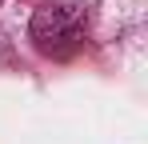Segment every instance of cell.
I'll list each match as a JSON object with an SVG mask.
<instances>
[{
	"instance_id": "1",
	"label": "cell",
	"mask_w": 148,
	"mask_h": 144,
	"mask_svg": "<svg viewBox=\"0 0 148 144\" xmlns=\"http://www.w3.org/2000/svg\"><path fill=\"white\" fill-rule=\"evenodd\" d=\"M84 28H88V12L80 4H44L32 12L28 36L44 56H68L80 48Z\"/></svg>"
}]
</instances>
